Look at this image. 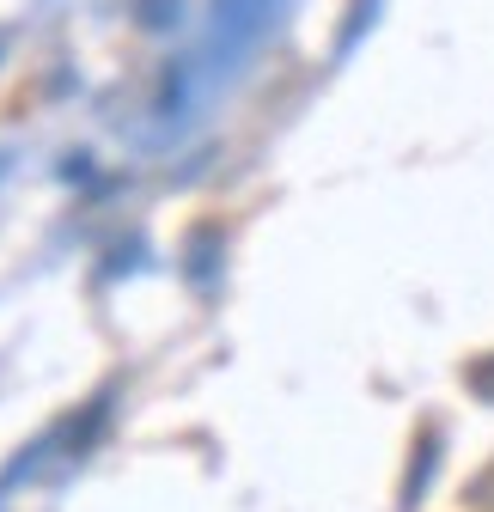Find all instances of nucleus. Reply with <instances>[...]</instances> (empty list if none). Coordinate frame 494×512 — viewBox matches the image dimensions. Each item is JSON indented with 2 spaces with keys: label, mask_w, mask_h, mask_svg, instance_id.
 <instances>
[{
  "label": "nucleus",
  "mask_w": 494,
  "mask_h": 512,
  "mask_svg": "<svg viewBox=\"0 0 494 512\" xmlns=\"http://www.w3.org/2000/svg\"><path fill=\"white\" fill-rule=\"evenodd\" d=\"M464 500H470L476 512H494V464H488L482 476H470V488H464Z\"/></svg>",
  "instance_id": "obj_2"
},
{
  "label": "nucleus",
  "mask_w": 494,
  "mask_h": 512,
  "mask_svg": "<svg viewBox=\"0 0 494 512\" xmlns=\"http://www.w3.org/2000/svg\"><path fill=\"white\" fill-rule=\"evenodd\" d=\"M464 384H470V397H482V403H494V354H482V360H470V372H464Z\"/></svg>",
  "instance_id": "obj_1"
}]
</instances>
